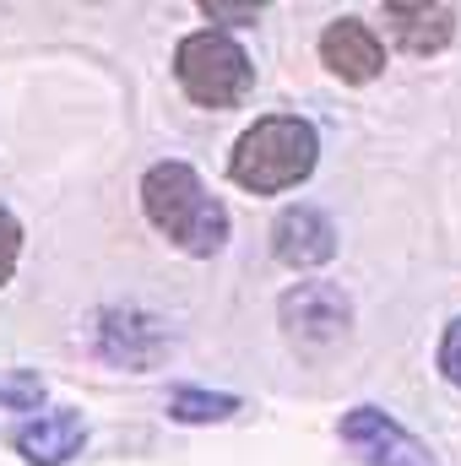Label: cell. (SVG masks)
I'll use <instances>...</instances> for the list:
<instances>
[{"label":"cell","mask_w":461,"mask_h":466,"mask_svg":"<svg viewBox=\"0 0 461 466\" xmlns=\"http://www.w3.org/2000/svg\"><path fill=\"white\" fill-rule=\"evenodd\" d=\"M385 27L413 60H429V55H440L456 38V11L440 5V0H391L385 5Z\"/></svg>","instance_id":"obj_10"},{"label":"cell","mask_w":461,"mask_h":466,"mask_svg":"<svg viewBox=\"0 0 461 466\" xmlns=\"http://www.w3.org/2000/svg\"><path fill=\"white\" fill-rule=\"evenodd\" d=\"M38 401H44V380H38V374L16 369L11 380H0V407H11V412H38Z\"/></svg>","instance_id":"obj_12"},{"label":"cell","mask_w":461,"mask_h":466,"mask_svg":"<svg viewBox=\"0 0 461 466\" xmlns=\"http://www.w3.org/2000/svg\"><path fill=\"white\" fill-rule=\"evenodd\" d=\"M337 434H343V445L364 466H440L435 451H429L418 434H407V429H402L391 412H380V407H353V412H343Z\"/></svg>","instance_id":"obj_6"},{"label":"cell","mask_w":461,"mask_h":466,"mask_svg":"<svg viewBox=\"0 0 461 466\" xmlns=\"http://www.w3.org/2000/svg\"><path fill=\"white\" fill-rule=\"evenodd\" d=\"M321 163V136L315 125L299 115H266L255 119L229 157V179L250 196H282L293 185H304Z\"/></svg>","instance_id":"obj_2"},{"label":"cell","mask_w":461,"mask_h":466,"mask_svg":"<svg viewBox=\"0 0 461 466\" xmlns=\"http://www.w3.org/2000/svg\"><path fill=\"white\" fill-rule=\"evenodd\" d=\"M321 66L347 87H364V82H374L385 71V44L364 16H337L321 33Z\"/></svg>","instance_id":"obj_7"},{"label":"cell","mask_w":461,"mask_h":466,"mask_svg":"<svg viewBox=\"0 0 461 466\" xmlns=\"http://www.w3.org/2000/svg\"><path fill=\"white\" fill-rule=\"evenodd\" d=\"M16 260H22V223L0 207V288L11 282V271H16Z\"/></svg>","instance_id":"obj_13"},{"label":"cell","mask_w":461,"mask_h":466,"mask_svg":"<svg viewBox=\"0 0 461 466\" xmlns=\"http://www.w3.org/2000/svg\"><path fill=\"white\" fill-rule=\"evenodd\" d=\"M11 445H16V456L27 466H66L71 456H82V445H87V418L71 412V407L38 412V418H27L11 434Z\"/></svg>","instance_id":"obj_9"},{"label":"cell","mask_w":461,"mask_h":466,"mask_svg":"<svg viewBox=\"0 0 461 466\" xmlns=\"http://www.w3.org/2000/svg\"><path fill=\"white\" fill-rule=\"evenodd\" d=\"M174 82L196 109H239L250 98V87H255V66L239 49V38L218 33V27H201V33L179 38Z\"/></svg>","instance_id":"obj_3"},{"label":"cell","mask_w":461,"mask_h":466,"mask_svg":"<svg viewBox=\"0 0 461 466\" xmlns=\"http://www.w3.org/2000/svg\"><path fill=\"white\" fill-rule=\"evenodd\" d=\"M196 5H201V16H212V22H218V16H223V22H255V16H261V5H250V0H244V5H229V0H196Z\"/></svg>","instance_id":"obj_15"},{"label":"cell","mask_w":461,"mask_h":466,"mask_svg":"<svg viewBox=\"0 0 461 466\" xmlns=\"http://www.w3.org/2000/svg\"><path fill=\"white\" fill-rule=\"evenodd\" d=\"M277 326H282L288 348L321 358L353 331V304L337 282H299L277 299Z\"/></svg>","instance_id":"obj_5"},{"label":"cell","mask_w":461,"mask_h":466,"mask_svg":"<svg viewBox=\"0 0 461 466\" xmlns=\"http://www.w3.org/2000/svg\"><path fill=\"white\" fill-rule=\"evenodd\" d=\"M141 212L147 223L163 233L185 255H218L229 244V207L201 185L190 163H152L141 174Z\"/></svg>","instance_id":"obj_1"},{"label":"cell","mask_w":461,"mask_h":466,"mask_svg":"<svg viewBox=\"0 0 461 466\" xmlns=\"http://www.w3.org/2000/svg\"><path fill=\"white\" fill-rule=\"evenodd\" d=\"M440 374L461 390V315L446 326V337H440Z\"/></svg>","instance_id":"obj_14"},{"label":"cell","mask_w":461,"mask_h":466,"mask_svg":"<svg viewBox=\"0 0 461 466\" xmlns=\"http://www.w3.org/2000/svg\"><path fill=\"white\" fill-rule=\"evenodd\" d=\"M239 407L244 401L229 396V390H196V385H185V390L169 396V418L174 423H229Z\"/></svg>","instance_id":"obj_11"},{"label":"cell","mask_w":461,"mask_h":466,"mask_svg":"<svg viewBox=\"0 0 461 466\" xmlns=\"http://www.w3.org/2000/svg\"><path fill=\"white\" fill-rule=\"evenodd\" d=\"M87 348L98 363L109 369H130V374H147L169 358V326L152 315V309H136V304H104L93 320H87Z\"/></svg>","instance_id":"obj_4"},{"label":"cell","mask_w":461,"mask_h":466,"mask_svg":"<svg viewBox=\"0 0 461 466\" xmlns=\"http://www.w3.org/2000/svg\"><path fill=\"white\" fill-rule=\"evenodd\" d=\"M271 255L288 271H315L337 255V228L321 207H282L271 223Z\"/></svg>","instance_id":"obj_8"}]
</instances>
